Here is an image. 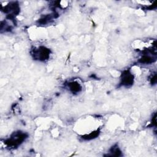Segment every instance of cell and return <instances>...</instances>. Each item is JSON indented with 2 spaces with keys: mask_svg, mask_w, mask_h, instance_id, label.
Listing matches in <instances>:
<instances>
[{
  "mask_svg": "<svg viewBox=\"0 0 157 157\" xmlns=\"http://www.w3.org/2000/svg\"><path fill=\"white\" fill-rule=\"evenodd\" d=\"M34 55L36 58L41 61H44L48 58L50 51L48 48L44 47H40V48L34 50Z\"/></svg>",
  "mask_w": 157,
  "mask_h": 157,
  "instance_id": "1",
  "label": "cell"
},
{
  "mask_svg": "<svg viewBox=\"0 0 157 157\" xmlns=\"http://www.w3.org/2000/svg\"><path fill=\"white\" fill-rule=\"evenodd\" d=\"M121 85L124 86H129L133 84L134 78L132 74L129 71H124L121 75Z\"/></svg>",
  "mask_w": 157,
  "mask_h": 157,
  "instance_id": "2",
  "label": "cell"
},
{
  "mask_svg": "<svg viewBox=\"0 0 157 157\" xmlns=\"http://www.w3.org/2000/svg\"><path fill=\"white\" fill-rule=\"evenodd\" d=\"M69 87V89L72 92V93H77V92H79L81 89H82V87L80 85V84H78V83L77 82H71V83H69V85H68Z\"/></svg>",
  "mask_w": 157,
  "mask_h": 157,
  "instance_id": "3",
  "label": "cell"
}]
</instances>
